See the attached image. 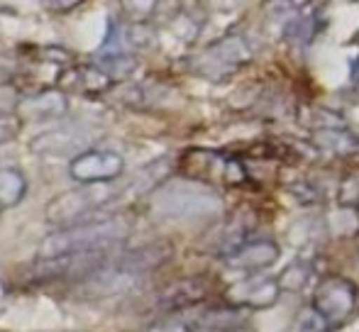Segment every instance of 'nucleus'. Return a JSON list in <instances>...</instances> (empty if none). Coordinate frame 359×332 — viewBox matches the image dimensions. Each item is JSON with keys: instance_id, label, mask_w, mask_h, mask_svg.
<instances>
[{"instance_id": "nucleus-13", "label": "nucleus", "mask_w": 359, "mask_h": 332, "mask_svg": "<svg viewBox=\"0 0 359 332\" xmlns=\"http://www.w3.org/2000/svg\"><path fill=\"white\" fill-rule=\"evenodd\" d=\"M76 76V88H81L86 95H98L103 93V90L110 88V81H113V76H110L108 71H103V69L95 64V67H81L74 71Z\"/></svg>"}, {"instance_id": "nucleus-1", "label": "nucleus", "mask_w": 359, "mask_h": 332, "mask_svg": "<svg viewBox=\"0 0 359 332\" xmlns=\"http://www.w3.org/2000/svg\"><path fill=\"white\" fill-rule=\"evenodd\" d=\"M130 237V223L125 218L86 220V223L62 228L44 237L39 256L90 254V251H115Z\"/></svg>"}, {"instance_id": "nucleus-12", "label": "nucleus", "mask_w": 359, "mask_h": 332, "mask_svg": "<svg viewBox=\"0 0 359 332\" xmlns=\"http://www.w3.org/2000/svg\"><path fill=\"white\" fill-rule=\"evenodd\" d=\"M276 256H279V249H276V244L259 242V244H250V247L240 249L230 259V264L235 266V269L252 271V269H262V266L274 264Z\"/></svg>"}, {"instance_id": "nucleus-20", "label": "nucleus", "mask_w": 359, "mask_h": 332, "mask_svg": "<svg viewBox=\"0 0 359 332\" xmlns=\"http://www.w3.org/2000/svg\"><path fill=\"white\" fill-rule=\"evenodd\" d=\"M230 332H245V330H230Z\"/></svg>"}, {"instance_id": "nucleus-3", "label": "nucleus", "mask_w": 359, "mask_h": 332, "mask_svg": "<svg viewBox=\"0 0 359 332\" xmlns=\"http://www.w3.org/2000/svg\"><path fill=\"white\" fill-rule=\"evenodd\" d=\"M115 251H90V254H59V256H37L29 266V281L32 284H62L72 281L79 286L81 281L90 279L95 271L110 264Z\"/></svg>"}, {"instance_id": "nucleus-5", "label": "nucleus", "mask_w": 359, "mask_h": 332, "mask_svg": "<svg viewBox=\"0 0 359 332\" xmlns=\"http://www.w3.org/2000/svg\"><path fill=\"white\" fill-rule=\"evenodd\" d=\"M125 171V159L105 149H86L69 162V176L76 184H110Z\"/></svg>"}, {"instance_id": "nucleus-6", "label": "nucleus", "mask_w": 359, "mask_h": 332, "mask_svg": "<svg viewBox=\"0 0 359 332\" xmlns=\"http://www.w3.org/2000/svg\"><path fill=\"white\" fill-rule=\"evenodd\" d=\"M90 142H93V130L83 127V125H64V127H54L37 134L29 147L34 154H42V157H64V154L76 157V154L90 149Z\"/></svg>"}, {"instance_id": "nucleus-18", "label": "nucleus", "mask_w": 359, "mask_h": 332, "mask_svg": "<svg viewBox=\"0 0 359 332\" xmlns=\"http://www.w3.org/2000/svg\"><path fill=\"white\" fill-rule=\"evenodd\" d=\"M147 332H194L189 323H181V320H166V323L151 325Z\"/></svg>"}, {"instance_id": "nucleus-16", "label": "nucleus", "mask_w": 359, "mask_h": 332, "mask_svg": "<svg viewBox=\"0 0 359 332\" xmlns=\"http://www.w3.org/2000/svg\"><path fill=\"white\" fill-rule=\"evenodd\" d=\"M154 8V0H123V10L133 20H142Z\"/></svg>"}, {"instance_id": "nucleus-10", "label": "nucleus", "mask_w": 359, "mask_h": 332, "mask_svg": "<svg viewBox=\"0 0 359 332\" xmlns=\"http://www.w3.org/2000/svg\"><path fill=\"white\" fill-rule=\"evenodd\" d=\"M247 323L245 308H235V305L225 303L222 308H198V313L189 320L194 330H217V332H230L240 330V325Z\"/></svg>"}, {"instance_id": "nucleus-19", "label": "nucleus", "mask_w": 359, "mask_h": 332, "mask_svg": "<svg viewBox=\"0 0 359 332\" xmlns=\"http://www.w3.org/2000/svg\"><path fill=\"white\" fill-rule=\"evenodd\" d=\"M13 81V71H10L5 64H0V85H5V83H10Z\"/></svg>"}, {"instance_id": "nucleus-11", "label": "nucleus", "mask_w": 359, "mask_h": 332, "mask_svg": "<svg viewBox=\"0 0 359 332\" xmlns=\"http://www.w3.org/2000/svg\"><path fill=\"white\" fill-rule=\"evenodd\" d=\"M27 193V179L15 166H3L0 169V213L8 208H15Z\"/></svg>"}, {"instance_id": "nucleus-14", "label": "nucleus", "mask_w": 359, "mask_h": 332, "mask_svg": "<svg viewBox=\"0 0 359 332\" xmlns=\"http://www.w3.org/2000/svg\"><path fill=\"white\" fill-rule=\"evenodd\" d=\"M306 279H308V269H306V266H301V264L296 266V264H293V266H288L284 274L279 276V286H281V291H301L303 284H306Z\"/></svg>"}, {"instance_id": "nucleus-2", "label": "nucleus", "mask_w": 359, "mask_h": 332, "mask_svg": "<svg viewBox=\"0 0 359 332\" xmlns=\"http://www.w3.org/2000/svg\"><path fill=\"white\" fill-rule=\"evenodd\" d=\"M113 188L108 184H79L67 193H59L44 208V218L54 228H72V225L86 223L95 210L103 208L108 200H113Z\"/></svg>"}, {"instance_id": "nucleus-4", "label": "nucleus", "mask_w": 359, "mask_h": 332, "mask_svg": "<svg viewBox=\"0 0 359 332\" xmlns=\"http://www.w3.org/2000/svg\"><path fill=\"white\" fill-rule=\"evenodd\" d=\"M311 308L325 320L330 330H340L359 310L357 286L345 276H325L313 293Z\"/></svg>"}, {"instance_id": "nucleus-8", "label": "nucleus", "mask_w": 359, "mask_h": 332, "mask_svg": "<svg viewBox=\"0 0 359 332\" xmlns=\"http://www.w3.org/2000/svg\"><path fill=\"white\" fill-rule=\"evenodd\" d=\"M69 113V98L62 90H39L27 98H22L20 103H15V115L20 120H34V123H42V120H57L64 118Z\"/></svg>"}, {"instance_id": "nucleus-7", "label": "nucleus", "mask_w": 359, "mask_h": 332, "mask_svg": "<svg viewBox=\"0 0 359 332\" xmlns=\"http://www.w3.org/2000/svg\"><path fill=\"white\" fill-rule=\"evenodd\" d=\"M279 296H281L279 281L266 279V276H257V279L240 281L232 289H227L222 298H225V303L235 305V308L266 310V308H274Z\"/></svg>"}, {"instance_id": "nucleus-15", "label": "nucleus", "mask_w": 359, "mask_h": 332, "mask_svg": "<svg viewBox=\"0 0 359 332\" xmlns=\"http://www.w3.org/2000/svg\"><path fill=\"white\" fill-rule=\"evenodd\" d=\"M296 328H298V332H327L330 330L325 325V320H323L313 308L308 310L306 315H301V320L296 323Z\"/></svg>"}, {"instance_id": "nucleus-17", "label": "nucleus", "mask_w": 359, "mask_h": 332, "mask_svg": "<svg viewBox=\"0 0 359 332\" xmlns=\"http://www.w3.org/2000/svg\"><path fill=\"white\" fill-rule=\"evenodd\" d=\"M81 3H83V0H42V5L49 13H72Z\"/></svg>"}, {"instance_id": "nucleus-9", "label": "nucleus", "mask_w": 359, "mask_h": 332, "mask_svg": "<svg viewBox=\"0 0 359 332\" xmlns=\"http://www.w3.org/2000/svg\"><path fill=\"white\" fill-rule=\"evenodd\" d=\"M210 293L208 279L201 276H191V279H181L171 284L164 293L159 296V305L164 310H189L201 305Z\"/></svg>"}]
</instances>
